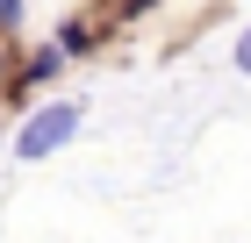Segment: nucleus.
I'll use <instances>...</instances> for the list:
<instances>
[{
	"label": "nucleus",
	"instance_id": "1",
	"mask_svg": "<svg viewBox=\"0 0 251 243\" xmlns=\"http://www.w3.org/2000/svg\"><path fill=\"white\" fill-rule=\"evenodd\" d=\"M79 114H86V108H79V100H50V108H36V114H29V122H22L15 150H22V157H50V150H58L65 136L79 129Z\"/></svg>",
	"mask_w": 251,
	"mask_h": 243
},
{
	"label": "nucleus",
	"instance_id": "2",
	"mask_svg": "<svg viewBox=\"0 0 251 243\" xmlns=\"http://www.w3.org/2000/svg\"><path fill=\"white\" fill-rule=\"evenodd\" d=\"M65 57H72L65 43H58V50H36V57H29V72H22V86H43V79H58V65H65Z\"/></svg>",
	"mask_w": 251,
	"mask_h": 243
},
{
	"label": "nucleus",
	"instance_id": "3",
	"mask_svg": "<svg viewBox=\"0 0 251 243\" xmlns=\"http://www.w3.org/2000/svg\"><path fill=\"white\" fill-rule=\"evenodd\" d=\"M58 43L79 57V50H94V29H86V22H65V36H58Z\"/></svg>",
	"mask_w": 251,
	"mask_h": 243
},
{
	"label": "nucleus",
	"instance_id": "4",
	"mask_svg": "<svg viewBox=\"0 0 251 243\" xmlns=\"http://www.w3.org/2000/svg\"><path fill=\"white\" fill-rule=\"evenodd\" d=\"M237 72L251 79V29H244V36H237Z\"/></svg>",
	"mask_w": 251,
	"mask_h": 243
},
{
	"label": "nucleus",
	"instance_id": "5",
	"mask_svg": "<svg viewBox=\"0 0 251 243\" xmlns=\"http://www.w3.org/2000/svg\"><path fill=\"white\" fill-rule=\"evenodd\" d=\"M22 22V0H0V29H15Z\"/></svg>",
	"mask_w": 251,
	"mask_h": 243
}]
</instances>
